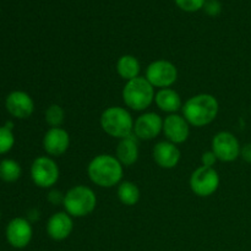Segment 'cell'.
<instances>
[{"label": "cell", "instance_id": "cell-1", "mask_svg": "<svg viewBox=\"0 0 251 251\" xmlns=\"http://www.w3.org/2000/svg\"><path fill=\"white\" fill-rule=\"evenodd\" d=\"M87 174L90 180L100 188H113L122 183L124 167L115 156L102 153L91 159Z\"/></svg>", "mask_w": 251, "mask_h": 251}, {"label": "cell", "instance_id": "cell-2", "mask_svg": "<svg viewBox=\"0 0 251 251\" xmlns=\"http://www.w3.org/2000/svg\"><path fill=\"white\" fill-rule=\"evenodd\" d=\"M220 104L215 96L210 93H199L189 98L183 104L181 112L186 122L195 127L211 124L217 118Z\"/></svg>", "mask_w": 251, "mask_h": 251}, {"label": "cell", "instance_id": "cell-3", "mask_svg": "<svg viewBox=\"0 0 251 251\" xmlns=\"http://www.w3.org/2000/svg\"><path fill=\"white\" fill-rule=\"evenodd\" d=\"M134 123L132 115L130 114L126 108L118 107H108L103 110L100 118V124L103 131L114 139H124V137L132 135L134 131Z\"/></svg>", "mask_w": 251, "mask_h": 251}, {"label": "cell", "instance_id": "cell-4", "mask_svg": "<svg viewBox=\"0 0 251 251\" xmlns=\"http://www.w3.org/2000/svg\"><path fill=\"white\" fill-rule=\"evenodd\" d=\"M154 96L153 86L141 76L127 81L122 92L124 104L135 112L146 110L154 102Z\"/></svg>", "mask_w": 251, "mask_h": 251}, {"label": "cell", "instance_id": "cell-5", "mask_svg": "<svg viewBox=\"0 0 251 251\" xmlns=\"http://www.w3.org/2000/svg\"><path fill=\"white\" fill-rule=\"evenodd\" d=\"M64 210L71 217L82 218L91 215L97 206L95 191L86 185H76L65 193Z\"/></svg>", "mask_w": 251, "mask_h": 251}, {"label": "cell", "instance_id": "cell-6", "mask_svg": "<svg viewBox=\"0 0 251 251\" xmlns=\"http://www.w3.org/2000/svg\"><path fill=\"white\" fill-rule=\"evenodd\" d=\"M189 185L196 196L208 198L220 188V174L215 168L201 166L191 173Z\"/></svg>", "mask_w": 251, "mask_h": 251}, {"label": "cell", "instance_id": "cell-7", "mask_svg": "<svg viewBox=\"0 0 251 251\" xmlns=\"http://www.w3.org/2000/svg\"><path fill=\"white\" fill-rule=\"evenodd\" d=\"M60 171L53 158L48 156L37 157L31 164L32 181L38 188L50 189L58 183Z\"/></svg>", "mask_w": 251, "mask_h": 251}, {"label": "cell", "instance_id": "cell-8", "mask_svg": "<svg viewBox=\"0 0 251 251\" xmlns=\"http://www.w3.org/2000/svg\"><path fill=\"white\" fill-rule=\"evenodd\" d=\"M145 77L153 87L159 88V90L169 88L178 80V69L171 61L159 59V60L152 61L147 66Z\"/></svg>", "mask_w": 251, "mask_h": 251}, {"label": "cell", "instance_id": "cell-9", "mask_svg": "<svg viewBox=\"0 0 251 251\" xmlns=\"http://www.w3.org/2000/svg\"><path fill=\"white\" fill-rule=\"evenodd\" d=\"M211 151L216 154L218 161L233 162L240 157L242 146L239 140L229 131H220L213 136Z\"/></svg>", "mask_w": 251, "mask_h": 251}, {"label": "cell", "instance_id": "cell-10", "mask_svg": "<svg viewBox=\"0 0 251 251\" xmlns=\"http://www.w3.org/2000/svg\"><path fill=\"white\" fill-rule=\"evenodd\" d=\"M163 130V119L154 112L142 113L134 123L132 134L139 140L150 141L158 136Z\"/></svg>", "mask_w": 251, "mask_h": 251}, {"label": "cell", "instance_id": "cell-11", "mask_svg": "<svg viewBox=\"0 0 251 251\" xmlns=\"http://www.w3.org/2000/svg\"><path fill=\"white\" fill-rule=\"evenodd\" d=\"M33 237L31 222L26 218L16 217L9 222L6 227L7 243L15 249H24L31 243Z\"/></svg>", "mask_w": 251, "mask_h": 251}, {"label": "cell", "instance_id": "cell-12", "mask_svg": "<svg viewBox=\"0 0 251 251\" xmlns=\"http://www.w3.org/2000/svg\"><path fill=\"white\" fill-rule=\"evenodd\" d=\"M162 132L166 136L167 141L172 144H183L189 139L190 135V124L186 122L183 115L176 113L167 115L163 119V130Z\"/></svg>", "mask_w": 251, "mask_h": 251}, {"label": "cell", "instance_id": "cell-13", "mask_svg": "<svg viewBox=\"0 0 251 251\" xmlns=\"http://www.w3.org/2000/svg\"><path fill=\"white\" fill-rule=\"evenodd\" d=\"M6 110L17 119H27L34 112V102L28 93L24 91H14L5 100Z\"/></svg>", "mask_w": 251, "mask_h": 251}, {"label": "cell", "instance_id": "cell-14", "mask_svg": "<svg viewBox=\"0 0 251 251\" xmlns=\"http://www.w3.org/2000/svg\"><path fill=\"white\" fill-rule=\"evenodd\" d=\"M69 146H70V136L63 127H50L44 134L43 149L49 156H63L69 150Z\"/></svg>", "mask_w": 251, "mask_h": 251}, {"label": "cell", "instance_id": "cell-15", "mask_svg": "<svg viewBox=\"0 0 251 251\" xmlns=\"http://www.w3.org/2000/svg\"><path fill=\"white\" fill-rule=\"evenodd\" d=\"M73 229V217L65 211L53 213L47 222V234L55 242H63L68 239Z\"/></svg>", "mask_w": 251, "mask_h": 251}, {"label": "cell", "instance_id": "cell-16", "mask_svg": "<svg viewBox=\"0 0 251 251\" xmlns=\"http://www.w3.org/2000/svg\"><path fill=\"white\" fill-rule=\"evenodd\" d=\"M152 156L158 167L163 169H173L180 161V150L176 144L169 141H159L152 150Z\"/></svg>", "mask_w": 251, "mask_h": 251}, {"label": "cell", "instance_id": "cell-17", "mask_svg": "<svg viewBox=\"0 0 251 251\" xmlns=\"http://www.w3.org/2000/svg\"><path fill=\"white\" fill-rule=\"evenodd\" d=\"M115 157L123 164V167H130L139 159V139L134 134L119 140Z\"/></svg>", "mask_w": 251, "mask_h": 251}, {"label": "cell", "instance_id": "cell-18", "mask_svg": "<svg viewBox=\"0 0 251 251\" xmlns=\"http://www.w3.org/2000/svg\"><path fill=\"white\" fill-rule=\"evenodd\" d=\"M154 103L158 109L164 113H168V114H174L183 108L180 95L171 87L157 91L156 96H154Z\"/></svg>", "mask_w": 251, "mask_h": 251}, {"label": "cell", "instance_id": "cell-19", "mask_svg": "<svg viewBox=\"0 0 251 251\" xmlns=\"http://www.w3.org/2000/svg\"><path fill=\"white\" fill-rule=\"evenodd\" d=\"M115 69H117L118 75L127 82V81L139 77L140 71H141V64L135 55L124 54L118 59Z\"/></svg>", "mask_w": 251, "mask_h": 251}, {"label": "cell", "instance_id": "cell-20", "mask_svg": "<svg viewBox=\"0 0 251 251\" xmlns=\"http://www.w3.org/2000/svg\"><path fill=\"white\" fill-rule=\"evenodd\" d=\"M140 189L132 181H122L118 185L117 196L120 202L125 206H134L139 202L140 200Z\"/></svg>", "mask_w": 251, "mask_h": 251}, {"label": "cell", "instance_id": "cell-21", "mask_svg": "<svg viewBox=\"0 0 251 251\" xmlns=\"http://www.w3.org/2000/svg\"><path fill=\"white\" fill-rule=\"evenodd\" d=\"M21 166L16 161L5 158L0 161V179L6 183H14L21 176Z\"/></svg>", "mask_w": 251, "mask_h": 251}, {"label": "cell", "instance_id": "cell-22", "mask_svg": "<svg viewBox=\"0 0 251 251\" xmlns=\"http://www.w3.org/2000/svg\"><path fill=\"white\" fill-rule=\"evenodd\" d=\"M47 124L50 127H60L65 120V110L59 104H50L44 114Z\"/></svg>", "mask_w": 251, "mask_h": 251}, {"label": "cell", "instance_id": "cell-23", "mask_svg": "<svg viewBox=\"0 0 251 251\" xmlns=\"http://www.w3.org/2000/svg\"><path fill=\"white\" fill-rule=\"evenodd\" d=\"M15 145V136L12 130L0 126V154L7 153Z\"/></svg>", "mask_w": 251, "mask_h": 251}, {"label": "cell", "instance_id": "cell-24", "mask_svg": "<svg viewBox=\"0 0 251 251\" xmlns=\"http://www.w3.org/2000/svg\"><path fill=\"white\" fill-rule=\"evenodd\" d=\"M176 5L184 11H198L201 7H203L206 0H176Z\"/></svg>", "mask_w": 251, "mask_h": 251}, {"label": "cell", "instance_id": "cell-25", "mask_svg": "<svg viewBox=\"0 0 251 251\" xmlns=\"http://www.w3.org/2000/svg\"><path fill=\"white\" fill-rule=\"evenodd\" d=\"M64 199H65V194L61 193L58 189H51V190H49L48 195H47V200L53 206L63 205Z\"/></svg>", "mask_w": 251, "mask_h": 251}, {"label": "cell", "instance_id": "cell-26", "mask_svg": "<svg viewBox=\"0 0 251 251\" xmlns=\"http://www.w3.org/2000/svg\"><path fill=\"white\" fill-rule=\"evenodd\" d=\"M203 7H205V11L210 16H217L221 12V10H222V6H221L220 1H217V0H207L205 5H203Z\"/></svg>", "mask_w": 251, "mask_h": 251}, {"label": "cell", "instance_id": "cell-27", "mask_svg": "<svg viewBox=\"0 0 251 251\" xmlns=\"http://www.w3.org/2000/svg\"><path fill=\"white\" fill-rule=\"evenodd\" d=\"M217 157L213 153L212 151H206L203 152L202 156H201V166L203 167H210V168H213V166L217 162Z\"/></svg>", "mask_w": 251, "mask_h": 251}, {"label": "cell", "instance_id": "cell-28", "mask_svg": "<svg viewBox=\"0 0 251 251\" xmlns=\"http://www.w3.org/2000/svg\"><path fill=\"white\" fill-rule=\"evenodd\" d=\"M240 157H242V158L244 159L247 163L251 164V142L250 144L244 145V146L242 147V151H240Z\"/></svg>", "mask_w": 251, "mask_h": 251}, {"label": "cell", "instance_id": "cell-29", "mask_svg": "<svg viewBox=\"0 0 251 251\" xmlns=\"http://www.w3.org/2000/svg\"><path fill=\"white\" fill-rule=\"evenodd\" d=\"M0 217H1V213H0Z\"/></svg>", "mask_w": 251, "mask_h": 251}]
</instances>
